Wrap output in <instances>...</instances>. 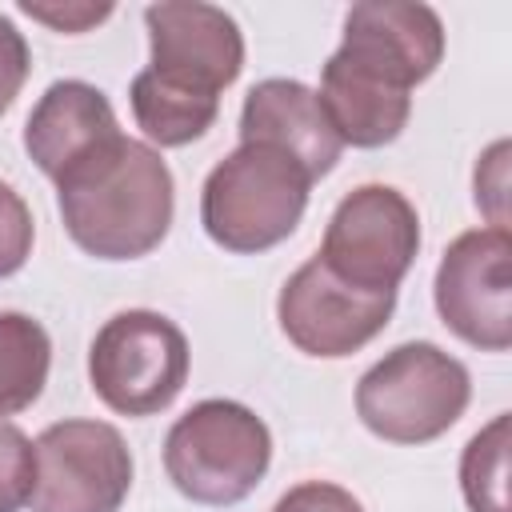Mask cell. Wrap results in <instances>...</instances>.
I'll list each match as a JSON object with an SVG mask.
<instances>
[{
    "instance_id": "obj_1",
    "label": "cell",
    "mask_w": 512,
    "mask_h": 512,
    "mask_svg": "<svg viewBox=\"0 0 512 512\" xmlns=\"http://www.w3.org/2000/svg\"><path fill=\"white\" fill-rule=\"evenodd\" d=\"M68 236L96 260L148 256L172 224V172L132 136H112L56 180Z\"/></svg>"
},
{
    "instance_id": "obj_2",
    "label": "cell",
    "mask_w": 512,
    "mask_h": 512,
    "mask_svg": "<svg viewBox=\"0 0 512 512\" xmlns=\"http://www.w3.org/2000/svg\"><path fill=\"white\" fill-rule=\"evenodd\" d=\"M312 176L272 144H240L204 180V232L228 252H264L288 240L308 208Z\"/></svg>"
},
{
    "instance_id": "obj_3",
    "label": "cell",
    "mask_w": 512,
    "mask_h": 512,
    "mask_svg": "<svg viewBox=\"0 0 512 512\" xmlns=\"http://www.w3.org/2000/svg\"><path fill=\"white\" fill-rule=\"evenodd\" d=\"M272 464L268 424L236 400L192 404L164 440V468L180 496L212 508L240 504Z\"/></svg>"
},
{
    "instance_id": "obj_4",
    "label": "cell",
    "mask_w": 512,
    "mask_h": 512,
    "mask_svg": "<svg viewBox=\"0 0 512 512\" xmlns=\"http://www.w3.org/2000/svg\"><path fill=\"white\" fill-rule=\"evenodd\" d=\"M468 368L428 340H412L376 360L356 384L364 428L388 444H428L468 408Z\"/></svg>"
},
{
    "instance_id": "obj_5",
    "label": "cell",
    "mask_w": 512,
    "mask_h": 512,
    "mask_svg": "<svg viewBox=\"0 0 512 512\" xmlns=\"http://www.w3.org/2000/svg\"><path fill=\"white\" fill-rule=\"evenodd\" d=\"M88 376L112 412L152 416L168 408L188 380V340L160 312H116L92 340Z\"/></svg>"
},
{
    "instance_id": "obj_6",
    "label": "cell",
    "mask_w": 512,
    "mask_h": 512,
    "mask_svg": "<svg viewBox=\"0 0 512 512\" xmlns=\"http://www.w3.org/2000/svg\"><path fill=\"white\" fill-rule=\"evenodd\" d=\"M420 248V216L404 192L360 184L348 192L324 232L316 260L360 292H396Z\"/></svg>"
},
{
    "instance_id": "obj_7",
    "label": "cell",
    "mask_w": 512,
    "mask_h": 512,
    "mask_svg": "<svg viewBox=\"0 0 512 512\" xmlns=\"http://www.w3.org/2000/svg\"><path fill=\"white\" fill-rule=\"evenodd\" d=\"M132 488V452L104 420H60L36 440L32 512H116Z\"/></svg>"
},
{
    "instance_id": "obj_8",
    "label": "cell",
    "mask_w": 512,
    "mask_h": 512,
    "mask_svg": "<svg viewBox=\"0 0 512 512\" xmlns=\"http://www.w3.org/2000/svg\"><path fill=\"white\" fill-rule=\"evenodd\" d=\"M512 236L508 228L460 232L436 268V312L472 348L508 352L512 344Z\"/></svg>"
},
{
    "instance_id": "obj_9",
    "label": "cell",
    "mask_w": 512,
    "mask_h": 512,
    "mask_svg": "<svg viewBox=\"0 0 512 512\" xmlns=\"http://www.w3.org/2000/svg\"><path fill=\"white\" fill-rule=\"evenodd\" d=\"M396 308V292H360L336 280L316 256L300 264L280 288L276 316L284 336L308 356H352L376 332H384Z\"/></svg>"
},
{
    "instance_id": "obj_10",
    "label": "cell",
    "mask_w": 512,
    "mask_h": 512,
    "mask_svg": "<svg viewBox=\"0 0 512 512\" xmlns=\"http://www.w3.org/2000/svg\"><path fill=\"white\" fill-rule=\"evenodd\" d=\"M148 24V44H152V64L168 84L220 96L244 68V36L240 24L200 0H164L144 8Z\"/></svg>"
},
{
    "instance_id": "obj_11",
    "label": "cell",
    "mask_w": 512,
    "mask_h": 512,
    "mask_svg": "<svg viewBox=\"0 0 512 512\" xmlns=\"http://www.w3.org/2000/svg\"><path fill=\"white\" fill-rule=\"evenodd\" d=\"M336 56L380 76L392 88L412 92L436 72L444 56V24L428 4L364 0L344 16V40Z\"/></svg>"
},
{
    "instance_id": "obj_12",
    "label": "cell",
    "mask_w": 512,
    "mask_h": 512,
    "mask_svg": "<svg viewBox=\"0 0 512 512\" xmlns=\"http://www.w3.org/2000/svg\"><path fill=\"white\" fill-rule=\"evenodd\" d=\"M240 144H272L288 152L312 180L328 176L340 160V140L316 100L300 80H260L240 108Z\"/></svg>"
},
{
    "instance_id": "obj_13",
    "label": "cell",
    "mask_w": 512,
    "mask_h": 512,
    "mask_svg": "<svg viewBox=\"0 0 512 512\" xmlns=\"http://www.w3.org/2000/svg\"><path fill=\"white\" fill-rule=\"evenodd\" d=\"M112 136H120L116 112L108 96L84 80L48 84L24 124V148L52 184Z\"/></svg>"
},
{
    "instance_id": "obj_14",
    "label": "cell",
    "mask_w": 512,
    "mask_h": 512,
    "mask_svg": "<svg viewBox=\"0 0 512 512\" xmlns=\"http://www.w3.org/2000/svg\"><path fill=\"white\" fill-rule=\"evenodd\" d=\"M332 132L340 144L352 148H384L392 144L412 112V96L404 88L384 84L380 76L348 64L344 56H328L324 76H320V92H316Z\"/></svg>"
},
{
    "instance_id": "obj_15",
    "label": "cell",
    "mask_w": 512,
    "mask_h": 512,
    "mask_svg": "<svg viewBox=\"0 0 512 512\" xmlns=\"http://www.w3.org/2000/svg\"><path fill=\"white\" fill-rule=\"evenodd\" d=\"M128 96H132V116H136L140 132L160 148H184V144L200 140L220 112V96H204V92L168 84L148 68L136 72Z\"/></svg>"
},
{
    "instance_id": "obj_16",
    "label": "cell",
    "mask_w": 512,
    "mask_h": 512,
    "mask_svg": "<svg viewBox=\"0 0 512 512\" xmlns=\"http://www.w3.org/2000/svg\"><path fill=\"white\" fill-rule=\"evenodd\" d=\"M48 332L24 312H0V416L28 408L48 384Z\"/></svg>"
},
{
    "instance_id": "obj_17",
    "label": "cell",
    "mask_w": 512,
    "mask_h": 512,
    "mask_svg": "<svg viewBox=\"0 0 512 512\" xmlns=\"http://www.w3.org/2000/svg\"><path fill=\"white\" fill-rule=\"evenodd\" d=\"M508 424V412H500L460 456V488L472 512H508Z\"/></svg>"
},
{
    "instance_id": "obj_18",
    "label": "cell",
    "mask_w": 512,
    "mask_h": 512,
    "mask_svg": "<svg viewBox=\"0 0 512 512\" xmlns=\"http://www.w3.org/2000/svg\"><path fill=\"white\" fill-rule=\"evenodd\" d=\"M36 480V444L8 420H0V512H20Z\"/></svg>"
},
{
    "instance_id": "obj_19",
    "label": "cell",
    "mask_w": 512,
    "mask_h": 512,
    "mask_svg": "<svg viewBox=\"0 0 512 512\" xmlns=\"http://www.w3.org/2000/svg\"><path fill=\"white\" fill-rule=\"evenodd\" d=\"M32 236L36 228L28 204L0 180V280L24 268V260L32 256Z\"/></svg>"
},
{
    "instance_id": "obj_20",
    "label": "cell",
    "mask_w": 512,
    "mask_h": 512,
    "mask_svg": "<svg viewBox=\"0 0 512 512\" xmlns=\"http://www.w3.org/2000/svg\"><path fill=\"white\" fill-rule=\"evenodd\" d=\"M476 204L488 212V228H508V140H496L476 164Z\"/></svg>"
},
{
    "instance_id": "obj_21",
    "label": "cell",
    "mask_w": 512,
    "mask_h": 512,
    "mask_svg": "<svg viewBox=\"0 0 512 512\" xmlns=\"http://www.w3.org/2000/svg\"><path fill=\"white\" fill-rule=\"evenodd\" d=\"M272 512H364L360 500L340 488V484H328V480H304L296 488H288Z\"/></svg>"
},
{
    "instance_id": "obj_22",
    "label": "cell",
    "mask_w": 512,
    "mask_h": 512,
    "mask_svg": "<svg viewBox=\"0 0 512 512\" xmlns=\"http://www.w3.org/2000/svg\"><path fill=\"white\" fill-rule=\"evenodd\" d=\"M28 68H32V56H28L24 36L16 32V24L8 16H0V116L20 96V88L28 80Z\"/></svg>"
},
{
    "instance_id": "obj_23",
    "label": "cell",
    "mask_w": 512,
    "mask_h": 512,
    "mask_svg": "<svg viewBox=\"0 0 512 512\" xmlns=\"http://www.w3.org/2000/svg\"><path fill=\"white\" fill-rule=\"evenodd\" d=\"M32 20H40V24H48V28H56V32H84V28H92V24H100V20H108L112 16V4H20Z\"/></svg>"
}]
</instances>
